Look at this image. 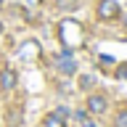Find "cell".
<instances>
[{
	"mask_svg": "<svg viewBox=\"0 0 127 127\" xmlns=\"http://www.w3.org/2000/svg\"><path fill=\"white\" fill-rule=\"evenodd\" d=\"M16 82H19V74L11 66H3L0 69V90H13Z\"/></svg>",
	"mask_w": 127,
	"mask_h": 127,
	"instance_id": "5b68a950",
	"label": "cell"
},
{
	"mask_svg": "<svg viewBox=\"0 0 127 127\" xmlns=\"http://www.w3.org/2000/svg\"><path fill=\"white\" fill-rule=\"evenodd\" d=\"M58 37H61V42H64V50H74V48L82 45L85 29H82V24L74 21V19H64L61 27H58Z\"/></svg>",
	"mask_w": 127,
	"mask_h": 127,
	"instance_id": "6da1fadb",
	"label": "cell"
},
{
	"mask_svg": "<svg viewBox=\"0 0 127 127\" xmlns=\"http://www.w3.org/2000/svg\"><path fill=\"white\" fill-rule=\"evenodd\" d=\"M56 114H58L61 119H69V114H71V111L66 109V106H56Z\"/></svg>",
	"mask_w": 127,
	"mask_h": 127,
	"instance_id": "7c38bea8",
	"label": "cell"
},
{
	"mask_svg": "<svg viewBox=\"0 0 127 127\" xmlns=\"http://www.w3.org/2000/svg\"><path fill=\"white\" fill-rule=\"evenodd\" d=\"M79 122H82V127H98V125H95V122H93V119L87 117V114H85V117H82V119H79Z\"/></svg>",
	"mask_w": 127,
	"mask_h": 127,
	"instance_id": "4fadbf2b",
	"label": "cell"
},
{
	"mask_svg": "<svg viewBox=\"0 0 127 127\" xmlns=\"http://www.w3.org/2000/svg\"><path fill=\"white\" fill-rule=\"evenodd\" d=\"M117 77H119V79H127V61H122V64L117 66Z\"/></svg>",
	"mask_w": 127,
	"mask_h": 127,
	"instance_id": "8fae6325",
	"label": "cell"
},
{
	"mask_svg": "<svg viewBox=\"0 0 127 127\" xmlns=\"http://www.w3.org/2000/svg\"><path fill=\"white\" fill-rule=\"evenodd\" d=\"M27 3H29V5H40V3H42V0H27Z\"/></svg>",
	"mask_w": 127,
	"mask_h": 127,
	"instance_id": "5bb4252c",
	"label": "cell"
},
{
	"mask_svg": "<svg viewBox=\"0 0 127 127\" xmlns=\"http://www.w3.org/2000/svg\"><path fill=\"white\" fill-rule=\"evenodd\" d=\"M58 8H61V11H77L79 3L77 0H58Z\"/></svg>",
	"mask_w": 127,
	"mask_h": 127,
	"instance_id": "9c48e42d",
	"label": "cell"
},
{
	"mask_svg": "<svg viewBox=\"0 0 127 127\" xmlns=\"http://www.w3.org/2000/svg\"><path fill=\"white\" fill-rule=\"evenodd\" d=\"M71 53H74V50H64V53H58V56L53 58V61H56V66H58V71H64L66 77L77 74V64H74Z\"/></svg>",
	"mask_w": 127,
	"mask_h": 127,
	"instance_id": "3957f363",
	"label": "cell"
},
{
	"mask_svg": "<svg viewBox=\"0 0 127 127\" xmlns=\"http://www.w3.org/2000/svg\"><path fill=\"white\" fill-rule=\"evenodd\" d=\"M42 127H66V119H61L56 111H50L42 117Z\"/></svg>",
	"mask_w": 127,
	"mask_h": 127,
	"instance_id": "8992f818",
	"label": "cell"
},
{
	"mask_svg": "<svg viewBox=\"0 0 127 127\" xmlns=\"http://www.w3.org/2000/svg\"><path fill=\"white\" fill-rule=\"evenodd\" d=\"M0 34H3V24H0Z\"/></svg>",
	"mask_w": 127,
	"mask_h": 127,
	"instance_id": "9a60e30c",
	"label": "cell"
},
{
	"mask_svg": "<svg viewBox=\"0 0 127 127\" xmlns=\"http://www.w3.org/2000/svg\"><path fill=\"white\" fill-rule=\"evenodd\" d=\"M27 48H21V58H34V56H40V45L34 42V40H29V42H24Z\"/></svg>",
	"mask_w": 127,
	"mask_h": 127,
	"instance_id": "52a82bcc",
	"label": "cell"
},
{
	"mask_svg": "<svg viewBox=\"0 0 127 127\" xmlns=\"http://www.w3.org/2000/svg\"><path fill=\"white\" fill-rule=\"evenodd\" d=\"M93 82H95V79L90 77V74H82V77H79V85L85 87V90H87V87H93Z\"/></svg>",
	"mask_w": 127,
	"mask_h": 127,
	"instance_id": "30bf717a",
	"label": "cell"
},
{
	"mask_svg": "<svg viewBox=\"0 0 127 127\" xmlns=\"http://www.w3.org/2000/svg\"><path fill=\"white\" fill-rule=\"evenodd\" d=\"M109 111V101H106V95H87V114H93V117H101Z\"/></svg>",
	"mask_w": 127,
	"mask_h": 127,
	"instance_id": "277c9868",
	"label": "cell"
},
{
	"mask_svg": "<svg viewBox=\"0 0 127 127\" xmlns=\"http://www.w3.org/2000/svg\"><path fill=\"white\" fill-rule=\"evenodd\" d=\"M114 127H127V103H122L114 114Z\"/></svg>",
	"mask_w": 127,
	"mask_h": 127,
	"instance_id": "ba28073f",
	"label": "cell"
},
{
	"mask_svg": "<svg viewBox=\"0 0 127 127\" xmlns=\"http://www.w3.org/2000/svg\"><path fill=\"white\" fill-rule=\"evenodd\" d=\"M125 24H127V19H125Z\"/></svg>",
	"mask_w": 127,
	"mask_h": 127,
	"instance_id": "2e32d148",
	"label": "cell"
},
{
	"mask_svg": "<svg viewBox=\"0 0 127 127\" xmlns=\"http://www.w3.org/2000/svg\"><path fill=\"white\" fill-rule=\"evenodd\" d=\"M95 13H98L101 21H114V19L122 16V11H119V3H117V0H98Z\"/></svg>",
	"mask_w": 127,
	"mask_h": 127,
	"instance_id": "7a4b0ae2",
	"label": "cell"
}]
</instances>
